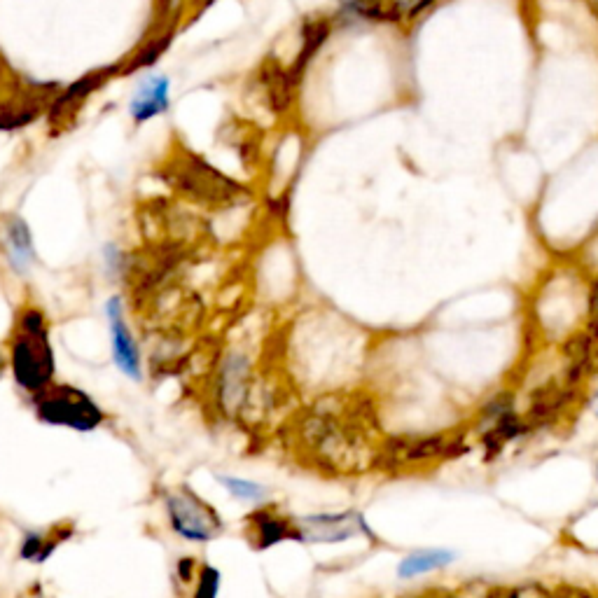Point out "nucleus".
Segmentation results:
<instances>
[{"mask_svg": "<svg viewBox=\"0 0 598 598\" xmlns=\"http://www.w3.org/2000/svg\"><path fill=\"white\" fill-rule=\"evenodd\" d=\"M285 442L295 461L325 477L363 475L377 465L379 419L372 400L330 391L292 416Z\"/></svg>", "mask_w": 598, "mask_h": 598, "instance_id": "1", "label": "nucleus"}, {"mask_svg": "<svg viewBox=\"0 0 598 598\" xmlns=\"http://www.w3.org/2000/svg\"><path fill=\"white\" fill-rule=\"evenodd\" d=\"M199 566H201V559H197V556H180L176 561V580L180 589L185 591L190 589V584L199 573Z\"/></svg>", "mask_w": 598, "mask_h": 598, "instance_id": "23", "label": "nucleus"}, {"mask_svg": "<svg viewBox=\"0 0 598 598\" xmlns=\"http://www.w3.org/2000/svg\"><path fill=\"white\" fill-rule=\"evenodd\" d=\"M596 475H598V465H596Z\"/></svg>", "mask_w": 598, "mask_h": 598, "instance_id": "27", "label": "nucleus"}, {"mask_svg": "<svg viewBox=\"0 0 598 598\" xmlns=\"http://www.w3.org/2000/svg\"><path fill=\"white\" fill-rule=\"evenodd\" d=\"M75 533H78V528L71 519H61L47 528H33V531L22 535L17 556L26 563H33V566H43L59 552L61 545L75 538Z\"/></svg>", "mask_w": 598, "mask_h": 598, "instance_id": "14", "label": "nucleus"}, {"mask_svg": "<svg viewBox=\"0 0 598 598\" xmlns=\"http://www.w3.org/2000/svg\"><path fill=\"white\" fill-rule=\"evenodd\" d=\"M470 451L468 433L435 435H398L381 440L374 470L402 475L409 470H426L430 465L447 463Z\"/></svg>", "mask_w": 598, "mask_h": 598, "instance_id": "3", "label": "nucleus"}, {"mask_svg": "<svg viewBox=\"0 0 598 598\" xmlns=\"http://www.w3.org/2000/svg\"><path fill=\"white\" fill-rule=\"evenodd\" d=\"M10 374V358H8V349L5 344H0V381Z\"/></svg>", "mask_w": 598, "mask_h": 598, "instance_id": "25", "label": "nucleus"}, {"mask_svg": "<svg viewBox=\"0 0 598 598\" xmlns=\"http://www.w3.org/2000/svg\"><path fill=\"white\" fill-rule=\"evenodd\" d=\"M164 180L185 199L206 208H227L248 197L246 187L192 152H180L173 157L164 166Z\"/></svg>", "mask_w": 598, "mask_h": 598, "instance_id": "4", "label": "nucleus"}, {"mask_svg": "<svg viewBox=\"0 0 598 598\" xmlns=\"http://www.w3.org/2000/svg\"><path fill=\"white\" fill-rule=\"evenodd\" d=\"M103 314H106V321H108L110 356H113L117 372L138 384V381H143V351L134 335V330H131L129 325L124 297L122 295L108 297L106 307H103Z\"/></svg>", "mask_w": 598, "mask_h": 598, "instance_id": "11", "label": "nucleus"}, {"mask_svg": "<svg viewBox=\"0 0 598 598\" xmlns=\"http://www.w3.org/2000/svg\"><path fill=\"white\" fill-rule=\"evenodd\" d=\"M257 80H260V85L264 89L269 108L274 110L276 115L285 113L297 92V85L290 80L288 68H285L276 57H269L260 66V71H257Z\"/></svg>", "mask_w": 598, "mask_h": 598, "instance_id": "16", "label": "nucleus"}, {"mask_svg": "<svg viewBox=\"0 0 598 598\" xmlns=\"http://www.w3.org/2000/svg\"><path fill=\"white\" fill-rule=\"evenodd\" d=\"M339 3L346 15L363 22H400L405 15L400 0H339Z\"/></svg>", "mask_w": 598, "mask_h": 598, "instance_id": "19", "label": "nucleus"}, {"mask_svg": "<svg viewBox=\"0 0 598 598\" xmlns=\"http://www.w3.org/2000/svg\"><path fill=\"white\" fill-rule=\"evenodd\" d=\"M159 500H162L166 526L178 540L190 545H208L227 531L218 507L199 496L190 484L164 486Z\"/></svg>", "mask_w": 598, "mask_h": 598, "instance_id": "5", "label": "nucleus"}, {"mask_svg": "<svg viewBox=\"0 0 598 598\" xmlns=\"http://www.w3.org/2000/svg\"><path fill=\"white\" fill-rule=\"evenodd\" d=\"M220 584H222L220 568L201 559L199 573H197V577H194V582L190 584V589H187L185 598H218Z\"/></svg>", "mask_w": 598, "mask_h": 598, "instance_id": "21", "label": "nucleus"}, {"mask_svg": "<svg viewBox=\"0 0 598 598\" xmlns=\"http://www.w3.org/2000/svg\"><path fill=\"white\" fill-rule=\"evenodd\" d=\"M255 393V360L243 344H232L222 351L213 367L211 400L225 419H241Z\"/></svg>", "mask_w": 598, "mask_h": 598, "instance_id": "7", "label": "nucleus"}, {"mask_svg": "<svg viewBox=\"0 0 598 598\" xmlns=\"http://www.w3.org/2000/svg\"><path fill=\"white\" fill-rule=\"evenodd\" d=\"M215 482H218L234 500H239V503L260 505V503H267L271 498L269 486L257 482V479H246L239 475H225V472H218V475H215Z\"/></svg>", "mask_w": 598, "mask_h": 598, "instance_id": "20", "label": "nucleus"}, {"mask_svg": "<svg viewBox=\"0 0 598 598\" xmlns=\"http://www.w3.org/2000/svg\"><path fill=\"white\" fill-rule=\"evenodd\" d=\"M169 92L171 82L166 78H150L145 80V85L138 89L136 99L131 101V117L136 124H143L152 120V117L162 115L169 110Z\"/></svg>", "mask_w": 598, "mask_h": 598, "instance_id": "18", "label": "nucleus"}, {"mask_svg": "<svg viewBox=\"0 0 598 598\" xmlns=\"http://www.w3.org/2000/svg\"><path fill=\"white\" fill-rule=\"evenodd\" d=\"M299 526H302V545H342L356 538L377 542L370 521L360 510L302 514Z\"/></svg>", "mask_w": 598, "mask_h": 598, "instance_id": "10", "label": "nucleus"}, {"mask_svg": "<svg viewBox=\"0 0 598 598\" xmlns=\"http://www.w3.org/2000/svg\"><path fill=\"white\" fill-rule=\"evenodd\" d=\"M458 559V554L454 549L447 547H423V549H414V552L405 554L398 563V580H419L423 575L430 573H440V570L449 568L451 563Z\"/></svg>", "mask_w": 598, "mask_h": 598, "instance_id": "17", "label": "nucleus"}, {"mask_svg": "<svg viewBox=\"0 0 598 598\" xmlns=\"http://www.w3.org/2000/svg\"><path fill=\"white\" fill-rule=\"evenodd\" d=\"M171 40H173V31H166V33H157L155 38H150L148 43H145V47L141 52L136 54L134 59H131V64L124 68V73H134V71H138V68H148V66H152L155 64V61L162 57V54L169 50V45H171Z\"/></svg>", "mask_w": 598, "mask_h": 598, "instance_id": "22", "label": "nucleus"}, {"mask_svg": "<svg viewBox=\"0 0 598 598\" xmlns=\"http://www.w3.org/2000/svg\"><path fill=\"white\" fill-rule=\"evenodd\" d=\"M435 3H437V0H416V3L412 5V10L407 12V17H409V19L419 17L421 12H426V10L430 8V5H435Z\"/></svg>", "mask_w": 598, "mask_h": 598, "instance_id": "24", "label": "nucleus"}, {"mask_svg": "<svg viewBox=\"0 0 598 598\" xmlns=\"http://www.w3.org/2000/svg\"><path fill=\"white\" fill-rule=\"evenodd\" d=\"M596 419H598V405H596Z\"/></svg>", "mask_w": 598, "mask_h": 598, "instance_id": "26", "label": "nucleus"}, {"mask_svg": "<svg viewBox=\"0 0 598 598\" xmlns=\"http://www.w3.org/2000/svg\"><path fill=\"white\" fill-rule=\"evenodd\" d=\"M0 255L12 274L19 278H29L38 264L31 227L15 213L0 218Z\"/></svg>", "mask_w": 598, "mask_h": 598, "instance_id": "12", "label": "nucleus"}, {"mask_svg": "<svg viewBox=\"0 0 598 598\" xmlns=\"http://www.w3.org/2000/svg\"><path fill=\"white\" fill-rule=\"evenodd\" d=\"M479 447L484 451V461L491 463L503 454L507 444L524 440L533 426L526 414L517 412V402L512 393H498L496 398L486 402L479 412Z\"/></svg>", "mask_w": 598, "mask_h": 598, "instance_id": "8", "label": "nucleus"}, {"mask_svg": "<svg viewBox=\"0 0 598 598\" xmlns=\"http://www.w3.org/2000/svg\"><path fill=\"white\" fill-rule=\"evenodd\" d=\"M29 405L43 426L66 428L73 433H96L108 421L106 409L92 393L66 381H54L45 391L29 398Z\"/></svg>", "mask_w": 598, "mask_h": 598, "instance_id": "6", "label": "nucleus"}, {"mask_svg": "<svg viewBox=\"0 0 598 598\" xmlns=\"http://www.w3.org/2000/svg\"><path fill=\"white\" fill-rule=\"evenodd\" d=\"M241 533L253 552H267V549L285 545V542L302 545L299 517L285 510L283 503H276V500L253 505V510L243 514Z\"/></svg>", "mask_w": 598, "mask_h": 598, "instance_id": "9", "label": "nucleus"}, {"mask_svg": "<svg viewBox=\"0 0 598 598\" xmlns=\"http://www.w3.org/2000/svg\"><path fill=\"white\" fill-rule=\"evenodd\" d=\"M332 33V19L330 17H307L302 24V45H299L297 57L292 59L288 66L290 80L299 87V82L304 80V73L311 61L316 59V54L323 50V45L328 43Z\"/></svg>", "mask_w": 598, "mask_h": 598, "instance_id": "15", "label": "nucleus"}, {"mask_svg": "<svg viewBox=\"0 0 598 598\" xmlns=\"http://www.w3.org/2000/svg\"><path fill=\"white\" fill-rule=\"evenodd\" d=\"M10 377L26 398H33L57 381V353L52 342V318L43 304L24 299L12 314L5 339Z\"/></svg>", "mask_w": 598, "mask_h": 598, "instance_id": "2", "label": "nucleus"}, {"mask_svg": "<svg viewBox=\"0 0 598 598\" xmlns=\"http://www.w3.org/2000/svg\"><path fill=\"white\" fill-rule=\"evenodd\" d=\"M113 73H117L115 66L82 75L80 80H75L71 87H66L64 92L52 101L50 110H47V122H50L54 134H59L61 129L71 127L75 115H78L80 108L89 101V96H92L99 87L106 85V82L113 78Z\"/></svg>", "mask_w": 598, "mask_h": 598, "instance_id": "13", "label": "nucleus"}]
</instances>
